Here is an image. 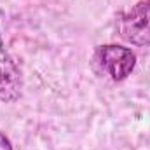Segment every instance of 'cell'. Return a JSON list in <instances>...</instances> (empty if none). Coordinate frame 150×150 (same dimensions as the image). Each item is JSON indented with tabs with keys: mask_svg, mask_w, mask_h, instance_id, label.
<instances>
[{
	"mask_svg": "<svg viewBox=\"0 0 150 150\" xmlns=\"http://www.w3.org/2000/svg\"><path fill=\"white\" fill-rule=\"evenodd\" d=\"M119 33L133 45L150 47V0H140L120 18Z\"/></svg>",
	"mask_w": 150,
	"mask_h": 150,
	"instance_id": "obj_1",
	"label": "cell"
},
{
	"mask_svg": "<svg viewBox=\"0 0 150 150\" xmlns=\"http://www.w3.org/2000/svg\"><path fill=\"white\" fill-rule=\"evenodd\" d=\"M21 91H23L21 70L9 54V51L5 49L0 33V101L14 103L16 100H19Z\"/></svg>",
	"mask_w": 150,
	"mask_h": 150,
	"instance_id": "obj_3",
	"label": "cell"
},
{
	"mask_svg": "<svg viewBox=\"0 0 150 150\" xmlns=\"http://www.w3.org/2000/svg\"><path fill=\"white\" fill-rule=\"evenodd\" d=\"M0 150H14L11 140H9V136L4 134V133H0Z\"/></svg>",
	"mask_w": 150,
	"mask_h": 150,
	"instance_id": "obj_4",
	"label": "cell"
},
{
	"mask_svg": "<svg viewBox=\"0 0 150 150\" xmlns=\"http://www.w3.org/2000/svg\"><path fill=\"white\" fill-rule=\"evenodd\" d=\"M98 59H100L101 68L115 82L127 79L136 67V54L129 47H124L119 44L100 45L98 47Z\"/></svg>",
	"mask_w": 150,
	"mask_h": 150,
	"instance_id": "obj_2",
	"label": "cell"
}]
</instances>
